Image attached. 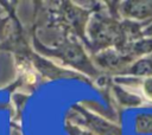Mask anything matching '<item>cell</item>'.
Returning <instances> with one entry per match:
<instances>
[{"label":"cell","mask_w":152,"mask_h":135,"mask_svg":"<svg viewBox=\"0 0 152 135\" xmlns=\"http://www.w3.org/2000/svg\"><path fill=\"white\" fill-rule=\"evenodd\" d=\"M142 94L150 101H152V78H148L142 84Z\"/></svg>","instance_id":"7a4b0ae2"},{"label":"cell","mask_w":152,"mask_h":135,"mask_svg":"<svg viewBox=\"0 0 152 135\" xmlns=\"http://www.w3.org/2000/svg\"><path fill=\"white\" fill-rule=\"evenodd\" d=\"M137 128L139 129V131L151 133L152 131V115H142L137 121Z\"/></svg>","instance_id":"6da1fadb"}]
</instances>
